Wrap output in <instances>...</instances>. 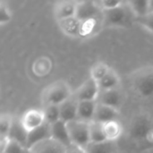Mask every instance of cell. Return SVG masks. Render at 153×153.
Segmentation results:
<instances>
[{"instance_id":"6da1fadb","label":"cell","mask_w":153,"mask_h":153,"mask_svg":"<svg viewBox=\"0 0 153 153\" xmlns=\"http://www.w3.org/2000/svg\"><path fill=\"white\" fill-rule=\"evenodd\" d=\"M74 92L71 90L69 84L59 80L49 84L42 92V103L46 105H56L60 106L70 98H72Z\"/></svg>"},{"instance_id":"7a4b0ae2","label":"cell","mask_w":153,"mask_h":153,"mask_svg":"<svg viewBox=\"0 0 153 153\" xmlns=\"http://www.w3.org/2000/svg\"><path fill=\"white\" fill-rule=\"evenodd\" d=\"M133 13L126 3L123 5L108 11H103L104 28H122L129 25Z\"/></svg>"},{"instance_id":"3957f363","label":"cell","mask_w":153,"mask_h":153,"mask_svg":"<svg viewBox=\"0 0 153 153\" xmlns=\"http://www.w3.org/2000/svg\"><path fill=\"white\" fill-rule=\"evenodd\" d=\"M71 143L85 148L90 143V123L79 119L66 123Z\"/></svg>"},{"instance_id":"277c9868","label":"cell","mask_w":153,"mask_h":153,"mask_svg":"<svg viewBox=\"0 0 153 153\" xmlns=\"http://www.w3.org/2000/svg\"><path fill=\"white\" fill-rule=\"evenodd\" d=\"M152 127V121L148 115H139L130 126L129 135L134 141L145 140L147 134Z\"/></svg>"},{"instance_id":"5b68a950","label":"cell","mask_w":153,"mask_h":153,"mask_svg":"<svg viewBox=\"0 0 153 153\" xmlns=\"http://www.w3.org/2000/svg\"><path fill=\"white\" fill-rule=\"evenodd\" d=\"M134 87L140 96L143 98L152 97L153 95L152 70H143L137 73L134 79Z\"/></svg>"},{"instance_id":"8992f818","label":"cell","mask_w":153,"mask_h":153,"mask_svg":"<svg viewBox=\"0 0 153 153\" xmlns=\"http://www.w3.org/2000/svg\"><path fill=\"white\" fill-rule=\"evenodd\" d=\"M100 92L99 82L90 77L74 92V97L78 101H97Z\"/></svg>"},{"instance_id":"52a82bcc","label":"cell","mask_w":153,"mask_h":153,"mask_svg":"<svg viewBox=\"0 0 153 153\" xmlns=\"http://www.w3.org/2000/svg\"><path fill=\"white\" fill-rule=\"evenodd\" d=\"M103 13L98 1H79L75 17L80 21L100 17Z\"/></svg>"},{"instance_id":"ba28073f","label":"cell","mask_w":153,"mask_h":153,"mask_svg":"<svg viewBox=\"0 0 153 153\" xmlns=\"http://www.w3.org/2000/svg\"><path fill=\"white\" fill-rule=\"evenodd\" d=\"M21 122L24 129L30 133L46 123L44 112L42 109H29L22 116Z\"/></svg>"},{"instance_id":"9c48e42d","label":"cell","mask_w":153,"mask_h":153,"mask_svg":"<svg viewBox=\"0 0 153 153\" xmlns=\"http://www.w3.org/2000/svg\"><path fill=\"white\" fill-rule=\"evenodd\" d=\"M124 100L123 91L119 88H117L108 91H100L97 102L119 109V108L123 105Z\"/></svg>"},{"instance_id":"30bf717a","label":"cell","mask_w":153,"mask_h":153,"mask_svg":"<svg viewBox=\"0 0 153 153\" xmlns=\"http://www.w3.org/2000/svg\"><path fill=\"white\" fill-rule=\"evenodd\" d=\"M27 151L29 153H66V146L50 137L34 144Z\"/></svg>"},{"instance_id":"8fae6325","label":"cell","mask_w":153,"mask_h":153,"mask_svg":"<svg viewBox=\"0 0 153 153\" xmlns=\"http://www.w3.org/2000/svg\"><path fill=\"white\" fill-rule=\"evenodd\" d=\"M78 1L64 0L58 1L54 5V16L57 21L75 16Z\"/></svg>"},{"instance_id":"7c38bea8","label":"cell","mask_w":153,"mask_h":153,"mask_svg":"<svg viewBox=\"0 0 153 153\" xmlns=\"http://www.w3.org/2000/svg\"><path fill=\"white\" fill-rule=\"evenodd\" d=\"M103 28V13L100 17L81 21L80 39L93 37L97 35Z\"/></svg>"},{"instance_id":"4fadbf2b","label":"cell","mask_w":153,"mask_h":153,"mask_svg":"<svg viewBox=\"0 0 153 153\" xmlns=\"http://www.w3.org/2000/svg\"><path fill=\"white\" fill-rule=\"evenodd\" d=\"M119 115H120L119 109L98 103L96 112L93 117V121L100 124H105L110 121L117 120Z\"/></svg>"},{"instance_id":"5bb4252c","label":"cell","mask_w":153,"mask_h":153,"mask_svg":"<svg viewBox=\"0 0 153 153\" xmlns=\"http://www.w3.org/2000/svg\"><path fill=\"white\" fill-rule=\"evenodd\" d=\"M78 104L79 101L74 97V95L68 100L61 104L59 106L60 119L65 123L76 120L78 117Z\"/></svg>"},{"instance_id":"9a60e30c","label":"cell","mask_w":153,"mask_h":153,"mask_svg":"<svg viewBox=\"0 0 153 153\" xmlns=\"http://www.w3.org/2000/svg\"><path fill=\"white\" fill-rule=\"evenodd\" d=\"M57 24L65 35L71 38H80L81 21L75 16L57 21Z\"/></svg>"},{"instance_id":"2e32d148","label":"cell","mask_w":153,"mask_h":153,"mask_svg":"<svg viewBox=\"0 0 153 153\" xmlns=\"http://www.w3.org/2000/svg\"><path fill=\"white\" fill-rule=\"evenodd\" d=\"M50 137H51V126L45 123L40 127L28 133L26 149L28 150L34 144H36L39 142H42Z\"/></svg>"},{"instance_id":"e0dca14e","label":"cell","mask_w":153,"mask_h":153,"mask_svg":"<svg viewBox=\"0 0 153 153\" xmlns=\"http://www.w3.org/2000/svg\"><path fill=\"white\" fill-rule=\"evenodd\" d=\"M51 138L61 143L66 147L72 144L66 127V123L63 122L62 120L51 125Z\"/></svg>"},{"instance_id":"ac0fdd59","label":"cell","mask_w":153,"mask_h":153,"mask_svg":"<svg viewBox=\"0 0 153 153\" xmlns=\"http://www.w3.org/2000/svg\"><path fill=\"white\" fill-rule=\"evenodd\" d=\"M97 105V101H79L77 119L88 123L93 121Z\"/></svg>"},{"instance_id":"d6986e66","label":"cell","mask_w":153,"mask_h":153,"mask_svg":"<svg viewBox=\"0 0 153 153\" xmlns=\"http://www.w3.org/2000/svg\"><path fill=\"white\" fill-rule=\"evenodd\" d=\"M8 138L15 140L22 143L25 148L27 145V138H28V132L24 129V127L22 125L21 118L14 117L12 128L10 130Z\"/></svg>"},{"instance_id":"ffe728a7","label":"cell","mask_w":153,"mask_h":153,"mask_svg":"<svg viewBox=\"0 0 153 153\" xmlns=\"http://www.w3.org/2000/svg\"><path fill=\"white\" fill-rule=\"evenodd\" d=\"M102 127L107 141L116 142L123 133V126L118 120L102 124Z\"/></svg>"},{"instance_id":"44dd1931","label":"cell","mask_w":153,"mask_h":153,"mask_svg":"<svg viewBox=\"0 0 153 153\" xmlns=\"http://www.w3.org/2000/svg\"><path fill=\"white\" fill-rule=\"evenodd\" d=\"M134 19L143 17L150 13V0H135L126 2Z\"/></svg>"},{"instance_id":"7402d4cb","label":"cell","mask_w":153,"mask_h":153,"mask_svg":"<svg viewBox=\"0 0 153 153\" xmlns=\"http://www.w3.org/2000/svg\"><path fill=\"white\" fill-rule=\"evenodd\" d=\"M86 153H115V142L104 141L100 143H90L85 148Z\"/></svg>"},{"instance_id":"603a6c76","label":"cell","mask_w":153,"mask_h":153,"mask_svg":"<svg viewBox=\"0 0 153 153\" xmlns=\"http://www.w3.org/2000/svg\"><path fill=\"white\" fill-rule=\"evenodd\" d=\"M120 84V77L117 71L114 69H110V71L107 74V75L99 82L100 91H108L119 88Z\"/></svg>"},{"instance_id":"cb8c5ba5","label":"cell","mask_w":153,"mask_h":153,"mask_svg":"<svg viewBox=\"0 0 153 153\" xmlns=\"http://www.w3.org/2000/svg\"><path fill=\"white\" fill-rule=\"evenodd\" d=\"M27 149L19 142L5 138L1 140V153H26Z\"/></svg>"},{"instance_id":"d4e9b609","label":"cell","mask_w":153,"mask_h":153,"mask_svg":"<svg viewBox=\"0 0 153 153\" xmlns=\"http://www.w3.org/2000/svg\"><path fill=\"white\" fill-rule=\"evenodd\" d=\"M110 67L104 62H97L95 63L90 71L91 78L96 81L97 82H100L110 71Z\"/></svg>"},{"instance_id":"484cf974","label":"cell","mask_w":153,"mask_h":153,"mask_svg":"<svg viewBox=\"0 0 153 153\" xmlns=\"http://www.w3.org/2000/svg\"><path fill=\"white\" fill-rule=\"evenodd\" d=\"M43 112L45 115V121L48 125H53L60 119V108L59 106L56 105H46L43 106Z\"/></svg>"},{"instance_id":"4316f807","label":"cell","mask_w":153,"mask_h":153,"mask_svg":"<svg viewBox=\"0 0 153 153\" xmlns=\"http://www.w3.org/2000/svg\"><path fill=\"white\" fill-rule=\"evenodd\" d=\"M90 138L91 143H100L107 141L103 132L102 124L94 121L90 122Z\"/></svg>"},{"instance_id":"83f0119b","label":"cell","mask_w":153,"mask_h":153,"mask_svg":"<svg viewBox=\"0 0 153 153\" xmlns=\"http://www.w3.org/2000/svg\"><path fill=\"white\" fill-rule=\"evenodd\" d=\"M13 117L10 114H2L0 117V135L1 140L8 138L10 130L13 126Z\"/></svg>"},{"instance_id":"f1b7e54d","label":"cell","mask_w":153,"mask_h":153,"mask_svg":"<svg viewBox=\"0 0 153 153\" xmlns=\"http://www.w3.org/2000/svg\"><path fill=\"white\" fill-rule=\"evenodd\" d=\"M12 19V13L9 6L4 1L0 2V25L8 23Z\"/></svg>"},{"instance_id":"f546056e","label":"cell","mask_w":153,"mask_h":153,"mask_svg":"<svg viewBox=\"0 0 153 153\" xmlns=\"http://www.w3.org/2000/svg\"><path fill=\"white\" fill-rule=\"evenodd\" d=\"M134 20L141 26L153 32V12H150L146 15L140 17V18H136Z\"/></svg>"},{"instance_id":"4dcf8cb0","label":"cell","mask_w":153,"mask_h":153,"mask_svg":"<svg viewBox=\"0 0 153 153\" xmlns=\"http://www.w3.org/2000/svg\"><path fill=\"white\" fill-rule=\"evenodd\" d=\"M98 2H99V4L101 7L102 11L116 9L125 4L124 2L117 1V0H101V1H98Z\"/></svg>"},{"instance_id":"1f68e13d","label":"cell","mask_w":153,"mask_h":153,"mask_svg":"<svg viewBox=\"0 0 153 153\" xmlns=\"http://www.w3.org/2000/svg\"><path fill=\"white\" fill-rule=\"evenodd\" d=\"M66 153H86V151L84 148L72 143L66 147Z\"/></svg>"},{"instance_id":"d6a6232c","label":"cell","mask_w":153,"mask_h":153,"mask_svg":"<svg viewBox=\"0 0 153 153\" xmlns=\"http://www.w3.org/2000/svg\"><path fill=\"white\" fill-rule=\"evenodd\" d=\"M144 141H146L149 144H152L153 145V127L149 131V133L147 134Z\"/></svg>"},{"instance_id":"836d02e7","label":"cell","mask_w":153,"mask_h":153,"mask_svg":"<svg viewBox=\"0 0 153 153\" xmlns=\"http://www.w3.org/2000/svg\"><path fill=\"white\" fill-rule=\"evenodd\" d=\"M150 12H153V0H150Z\"/></svg>"},{"instance_id":"e575fe53","label":"cell","mask_w":153,"mask_h":153,"mask_svg":"<svg viewBox=\"0 0 153 153\" xmlns=\"http://www.w3.org/2000/svg\"><path fill=\"white\" fill-rule=\"evenodd\" d=\"M26 153H29V152H28V151H27V152H26Z\"/></svg>"}]
</instances>
